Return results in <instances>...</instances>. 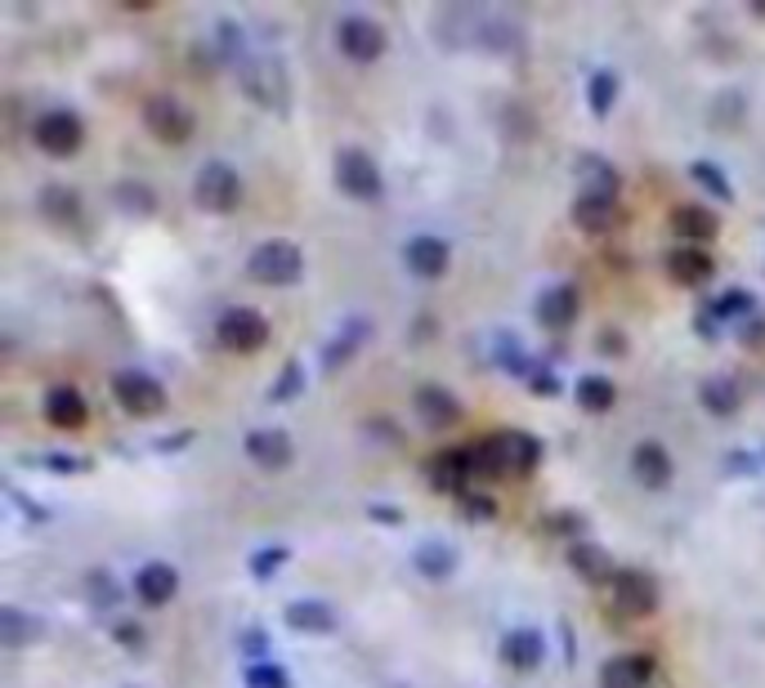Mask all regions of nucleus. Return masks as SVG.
I'll use <instances>...</instances> for the list:
<instances>
[{"label": "nucleus", "instance_id": "5701e85b", "mask_svg": "<svg viewBox=\"0 0 765 688\" xmlns=\"http://www.w3.org/2000/svg\"><path fill=\"white\" fill-rule=\"evenodd\" d=\"M568 564H573V572H578L582 581H613L617 577L613 564H609V555L596 546V541H573Z\"/></svg>", "mask_w": 765, "mask_h": 688}, {"label": "nucleus", "instance_id": "49530a36", "mask_svg": "<svg viewBox=\"0 0 765 688\" xmlns=\"http://www.w3.org/2000/svg\"><path fill=\"white\" fill-rule=\"evenodd\" d=\"M264 649H269V634H264L260 626H251V630H243V653H247V657H260Z\"/></svg>", "mask_w": 765, "mask_h": 688}, {"label": "nucleus", "instance_id": "f3484780", "mask_svg": "<svg viewBox=\"0 0 765 688\" xmlns=\"http://www.w3.org/2000/svg\"><path fill=\"white\" fill-rule=\"evenodd\" d=\"M649 675H654V657L627 653V657L604 662V671H600V688H645Z\"/></svg>", "mask_w": 765, "mask_h": 688}, {"label": "nucleus", "instance_id": "603ef678", "mask_svg": "<svg viewBox=\"0 0 765 688\" xmlns=\"http://www.w3.org/2000/svg\"><path fill=\"white\" fill-rule=\"evenodd\" d=\"M551 527H555V532H582V519H578V514H555Z\"/></svg>", "mask_w": 765, "mask_h": 688}, {"label": "nucleus", "instance_id": "4be33fe9", "mask_svg": "<svg viewBox=\"0 0 765 688\" xmlns=\"http://www.w3.org/2000/svg\"><path fill=\"white\" fill-rule=\"evenodd\" d=\"M573 220H578V228H587V233H609L617 224V206L604 192H582L578 202H573Z\"/></svg>", "mask_w": 765, "mask_h": 688}, {"label": "nucleus", "instance_id": "f257e3e1", "mask_svg": "<svg viewBox=\"0 0 765 688\" xmlns=\"http://www.w3.org/2000/svg\"><path fill=\"white\" fill-rule=\"evenodd\" d=\"M243 90L269 112H282L286 104H292V81H286V68L278 59H269V55L243 63Z\"/></svg>", "mask_w": 765, "mask_h": 688}, {"label": "nucleus", "instance_id": "c9c22d12", "mask_svg": "<svg viewBox=\"0 0 765 688\" xmlns=\"http://www.w3.org/2000/svg\"><path fill=\"white\" fill-rule=\"evenodd\" d=\"M578 170H582V175H591V179H587V183H591L587 192H604V197H613V192H617V170H613V166H604L600 157H591V153H587V157H578Z\"/></svg>", "mask_w": 765, "mask_h": 688}, {"label": "nucleus", "instance_id": "423d86ee", "mask_svg": "<svg viewBox=\"0 0 765 688\" xmlns=\"http://www.w3.org/2000/svg\"><path fill=\"white\" fill-rule=\"evenodd\" d=\"M247 273L256 282H264V286H282V282L301 277V251L292 241H264V246H256V251H251Z\"/></svg>", "mask_w": 765, "mask_h": 688}, {"label": "nucleus", "instance_id": "a18cd8bd", "mask_svg": "<svg viewBox=\"0 0 765 688\" xmlns=\"http://www.w3.org/2000/svg\"><path fill=\"white\" fill-rule=\"evenodd\" d=\"M461 510L489 519V514H493V497H484V491H461Z\"/></svg>", "mask_w": 765, "mask_h": 688}, {"label": "nucleus", "instance_id": "9b49d317", "mask_svg": "<svg viewBox=\"0 0 765 688\" xmlns=\"http://www.w3.org/2000/svg\"><path fill=\"white\" fill-rule=\"evenodd\" d=\"M470 474H480L474 470V448H448V452H439L435 461H429V483L444 487V491H457V497L466 491Z\"/></svg>", "mask_w": 765, "mask_h": 688}, {"label": "nucleus", "instance_id": "58836bf2", "mask_svg": "<svg viewBox=\"0 0 765 688\" xmlns=\"http://www.w3.org/2000/svg\"><path fill=\"white\" fill-rule=\"evenodd\" d=\"M690 175L707 188V192H716V197H721V202H734V188L726 183V170L721 166H711V162H694L690 166Z\"/></svg>", "mask_w": 765, "mask_h": 688}, {"label": "nucleus", "instance_id": "8fccbe9b", "mask_svg": "<svg viewBox=\"0 0 765 688\" xmlns=\"http://www.w3.org/2000/svg\"><path fill=\"white\" fill-rule=\"evenodd\" d=\"M596 344H600L604 354H623V349H627V340H623V331H600V340H596Z\"/></svg>", "mask_w": 765, "mask_h": 688}, {"label": "nucleus", "instance_id": "6ab92c4d", "mask_svg": "<svg viewBox=\"0 0 765 688\" xmlns=\"http://www.w3.org/2000/svg\"><path fill=\"white\" fill-rule=\"evenodd\" d=\"M711 256L707 251H698V246H676L672 256H667V273H672V282H681V286H703L707 277H711Z\"/></svg>", "mask_w": 765, "mask_h": 688}, {"label": "nucleus", "instance_id": "5fc2aeb1", "mask_svg": "<svg viewBox=\"0 0 765 688\" xmlns=\"http://www.w3.org/2000/svg\"><path fill=\"white\" fill-rule=\"evenodd\" d=\"M730 470L748 474V470H756V456H743V452H734V456H730Z\"/></svg>", "mask_w": 765, "mask_h": 688}, {"label": "nucleus", "instance_id": "de8ad7c7", "mask_svg": "<svg viewBox=\"0 0 765 688\" xmlns=\"http://www.w3.org/2000/svg\"><path fill=\"white\" fill-rule=\"evenodd\" d=\"M117 639H121L126 649H134V653L143 649V630H139L134 621H117Z\"/></svg>", "mask_w": 765, "mask_h": 688}, {"label": "nucleus", "instance_id": "7c9ffc66", "mask_svg": "<svg viewBox=\"0 0 765 688\" xmlns=\"http://www.w3.org/2000/svg\"><path fill=\"white\" fill-rule=\"evenodd\" d=\"M457 568V550L444 546V541H425V546H416V572L421 577H448Z\"/></svg>", "mask_w": 765, "mask_h": 688}, {"label": "nucleus", "instance_id": "39448f33", "mask_svg": "<svg viewBox=\"0 0 765 688\" xmlns=\"http://www.w3.org/2000/svg\"><path fill=\"white\" fill-rule=\"evenodd\" d=\"M143 126H149L162 143H188V134H193V112L170 94H149L143 98Z\"/></svg>", "mask_w": 765, "mask_h": 688}, {"label": "nucleus", "instance_id": "473e14b6", "mask_svg": "<svg viewBox=\"0 0 765 688\" xmlns=\"http://www.w3.org/2000/svg\"><path fill=\"white\" fill-rule=\"evenodd\" d=\"M113 197H117L126 211H134V215H153V211H157V192H153L149 183H139V179H121V183L113 188Z\"/></svg>", "mask_w": 765, "mask_h": 688}, {"label": "nucleus", "instance_id": "c03bdc74", "mask_svg": "<svg viewBox=\"0 0 765 688\" xmlns=\"http://www.w3.org/2000/svg\"><path fill=\"white\" fill-rule=\"evenodd\" d=\"M716 117H721V121H739L743 117V94H721V98H716Z\"/></svg>", "mask_w": 765, "mask_h": 688}, {"label": "nucleus", "instance_id": "2eb2a0df", "mask_svg": "<svg viewBox=\"0 0 765 688\" xmlns=\"http://www.w3.org/2000/svg\"><path fill=\"white\" fill-rule=\"evenodd\" d=\"M175 590H179V572L170 568V564H143L139 572H134V595L143 600V604H166L170 595H175Z\"/></svg>", "mask_w": 765, "mask_h": 688}, {"label": "nucleus", "instance_id": "bb28decb", "mask_svg": "<svg viewBox=\"0 0 765 688\" xmlns=\"http://www.w3.org/2000/svg\"><path fill=\"white\" fill-rule=\"evenodd\" d=\"M36 634H40V621L36 617H27L14 604L0 608V644H5V649H23V644H32Z\"/></svg>", "mask_w": 765, "mask_h": 688}, {"label": "nucleus", "instance_id": "c756f323", "mask_svg": "<svg viewBox=\"0 0 765 688\" xmlns=\"http://www.w3.org/2000/svg\"><path fill=\"white\" fill-rule=\"evenodd\" d=\"M40 211L50 215L55 224H76L81 220V197L72 188H63V183H50L40 192Z\"/></svg>", "mask_w": 765, "mask_h": 688}, {"label": "nucleus", "instance_id": "72a5a7b5", "mask_svg": "<svg viewBox=\"0 0 765 688\" xmlns=\"http://www.w3.org/2000/svg\"><path fill=\"white\" fill-rule=\"evenodd\" d=\"M613 399H617V393H613V384H609L604 376H582V380H578V403H582L587 412H609Z\"/></svg>", "mask_w": 765, "mask_h": 688}, {"label": "nucleus", "instance_id": "c85d7f7f", "mask_svg": "<svg viewBox=\"0 0 765 688\" xmlns=\"http://www.w3.org/2000/svg\"><path fill=\"white\" fill-rule=\"evenodd\" d=\"M367 331H372V327H367V318H345V327L337 331V340H331L327 349H322V363H327V367H341V363H345V358L358 349V344L367 340Z\"/></svg>", "mask_w": 765, "mask_h": 688}, {"label": "nucleus", "instance_id": "aec40b11", "mask_svg": "<svg viewBox=\"0 0 765 688\" xmlns=\"http://www.w3.org/2000/svg\"><path fill=\"white\" fill-rule=\"evenodd\" d=\"M497 442H502V456H506V470H510V474H529V470L542 461V442L529 438L523 429H502Z\"/></svg>", "mask_w": 765, "mask_h": 688}, {"label": "nucleus", "instance_id": "7ed1b4c3", "mask_svg": "<svg viewBox=\"0 0 765 688\" xmlns=\"http://www.w3.org/2000/svg\"><path fill=\"white\" fill-rule=\"evenodd\" d=\"M193 197H198L202 211L224 215V211L237 206V197H243V179H237V170L224 166V162H207L198 170V179H193Z\"/></svg>", "mask_w": 765, "mask_h": 688}, {"label": "nucleus", "instance_id": "b1692460", "mask_svg": "<svg viewBox=\"0 0 765 688\" xmlns=\"http://www.w3.org/2000/svg\"><path fill=\"white\" fill-rule=\"evenodd\" d=\"M502 657L515 666V671H533L542 662V634L538 630H510L502 639Z\"/></svg>", "mask_w": 765, "mask_h": 688}, {"label": "nucleus", "instance_id": "f8f14e48", "mask_svg": "<svg viewBox=\"0 0 765 688\" xmlns=\"http://www.w3.org/2000/svg\"><path fill=\"white\" fill-rule=\"evenodd\" d=\"M243 448L260 470H286L292 465V438H286L282 429H251Z\"/></svg>", "mask_w": 765, "mask_h": 688}, {"label": "nucleus", "instance_id": "ddd939ff", "mask_svg": "<svg viewBox=\"0 0 765 688\" xmlns=\"http://www.w3.org/2000/svg\"><path fill=\"white\" fill-rule=\"evenodd\" d=\"M412 403H416V416H421L429 429H448V425L461 420V407H457V399H452L444 384H421Z\"/></svg>", "mask_w": 765, "mask_h": 688}, {"label": "nucleus", "instance_id": "a211bd4d", "mask_svg": "<svg viewBox=\"0 0 765 688\" xmlns=\"http://www.w3.org/2000/svg\"><path fill=\"white\" fill-rule=\"evenodd\" d=\"M45 420L59 425V429H81L85 425V399L72 384H55L50 393H45Z\"/></svg>", "mask_w": 765, "mask_h": 688}, {"label": "nucleus", "instance_id": "4468645a", "mask_svg": "<svg viewBox=\"0 0 765 688\" xmlns=\"http://www.w3.org/2000/svg\"><path fill=\"white\" fill-rule=\"evenodd\" d=\"M403 260H408V269H412L416 277H439V273L448 269V241L421 233V237H412V241L403 246Z\"/></svg>", "mask_w": 765, "mask_h": 688}, {"label": "nucleus", "instance_id": "9d476101", "mask_svg": "<svg viewBox=\"0 0 765 688\" xmlns=\"http://www.w3.org/2000/svg\"><path fill=\"white\" fill-rule=\"evenodd\" d=\"M337 40H341V49L354 63H376L380 55H386V32H380L372 19H363V14H345L341 27H337Z\"/></svg>", "mask_w": 765, "mask_h": 688}, {"label": "nucleus", "instance_id": "0eeeda50", "mask_svg": "<svg viewBox=\"0 0 765 688\" xmlns=\"http://www.w3.org/2000/svg\"><path fill=\"white\" fill-rule=\"evenodd\" d=\"M215 335H220L224 349L251 354V349H260V344L269 340V322L256 309H224L220 322H215Z\"/></svg>", "mask_w": 765, "mask_h": 688}, {"label": "nucleus", "instance_id": "6e6d98bb", "mask_svg": "<svg viewBox=\"0 0 765 688\" xmlns=\"http://www.w3.org/2000/svg\"><path fill=\"white\" fill-rule=\"evenodd\" d=\"M372 519H380V523H399V510H386V506H372Z\"/></svg>", "mask_w": 765, "mask_h": 688}, {"label": "nucleus", "instance_id": "e433bc0d", "mask_svg": "<svg viewBox=\"0 0 765 688\" xmlns=\"http://www.w3.org/2000/svg\"><path fill=\"white\" fill-rule=\"evenodd\" d=\"M301 384H305V367H301L296 358H286V367L278 371V380H273V389H269V399H273V403H286V399H296V393H301Z\"/></svg>", "mask_w": 765, "mask_h": 688}, {"label": "nucleus", "instance_id": "3c124183", "mask_svg": "<svg viewBox=\"0 0 765 688\" xmlns=\"http://www.w3.org/2000/svg\"><path fill=\"white\" fill-rule=\"evenodd\" d=\"M529 376H533V389H542V393H555V389H560V384H555V376H551L546 367H533Z\"/></svg>", "mask_w": 765, "mask_h": 688}, {"label": "nucleus", "instance_id": "a878e982", "mask_svg": "<svg viewBox=\"0 0 765 688\" xmlns=\"http://www.w3.org/2000/svg\"><path fill=\"white\" fill-rule=\"evenodd\" d=\"M672 228H676L681 241L698 246V241H707V237L716 233V215H711L707 206H676V211H672Z\"/></svg>", "mask_w": 765, "mask_h": 688}, {"label": "nucleus", "instance_id": "ea45409f", "mask_svg": "<svg viewBox=\"0 0 765 688\" xmlns=\"http://www.w3.org/2000/svg\"><path fill=\"white\" fill-rule=\"evenodd\" d=\"M474 470L497 478L506 470V456H502V442L497 438H484V442H474Z\"/></svg>", "mask_w": 765, "mask_h": 688}, {"label": "nucleus", "instance_id": "dca6fc26", "mask_svg": "<svg viewBox=\"0 0 765 688\" xmlns=\"http://www.w3.org/2000/svg\"><path fill=\"white\" fill-rule=\"evenodd\" d=\"M632 474H636L645 487H667V483H672V456H667L662 442H636Z\"/></svg>", "mask_w": 765, "mask_h": 688}, {"label": "nucleus", "instance_id": "f704fd0d", "mask_svg": "<svg viewBox=\"0 0 765 688\" xmlns=\"http://www.w3.org/2000/svg\"><path fill=\"white\" fill-rule=\"evenodd\" d=\"M587 98H591V112H596V117H609L613 98H617V76H613V72H591Z\"/></svg>", "mask_w": 765, "mask_h": 688}, {"label": "nucleus", "instance_id": "37998d69", "mask_svg": "<svg viewBox=\"0 0 765 688\" xmlns=\"http://www.w3.org/2000/svg\"><path fill=\"white\" fill-rule=\"evenodd\" d=\"M215 36H220V49H224V55H243V27H237L233 19H220V23H215Z\"/></svg>", "mask_w": 765, "mask_h": 688}, {"label": "nucleus", "instance_id": "2f4dec72", "mask_svg": "<svg viewBox=\"0 0 765 688\" xmlns=\"http://www.w3.org/2000/svg\"><path fill=\"white\" fill-rule=\"evenodd\" d=\"M85 595H90L94 608H117V604H121V585H117L113 572L90 568V572H85Z\"/></svg>", "mask_w": 765, "mask_h": 688}, {"label": "nucleus", "instance_id": "6e6552de", "mask_svg": "<svg viewBox=\"0 0 765 688\" xmlns=\"http://www.w3.org/2000/svg\"><path fill=\"white\" fill-rule=\"evenodd\" d=\"M337 183H341V192L358 197V202H372V197L380 192V170L363 147H341L337 153Z\"/></svg>", "mask_w": 765, "mask_h": 688}, {"label": "nucleus", "instance_id": "864d4df0", "mask_svg": "<svg viewBox=\"0 0 765 688\" xmlns=\"http://www.w3.org/2000/svg\"><path fill=\"white\" fill-rule=\"evenodd\" d=\"M45 465H50V470H59V474H68V470H81L85 461H72V456H40Z\"/></svg>", "mask_w": 765, "mask_h": 688}, {"label": "nucleus", "instance_id": "cd10ccee", "mask_svg": "<svg viewBox=\"0 0 765 688\" xmlns=\"http://www.w3.org/2000/svg\"><path fill=\"white\" fill-rule=\"evenodd\" d=\"M698 399H703V407L707 412H716V416H734L739 412V384L734 380H726V376H711V380H703L698 384Z\"/></svg>", "mask_w": 765, "mask_h": 688}, {"label": "nucleus", "instance_id": "412c9836", "mask_svg": "<svg viewBox=\"0 0 765 688\" xmlns=\"http://www.w3.org/2000/svg\"><path fill=\"white\" fill-rule=\"evenodd\" d=\"M538 318H542L551 331L568 327L573 318H578V290H573L568 282H555L551 290H542V300H538Z\"/></svg>", "mask_w": 765, "mask_h": 688}, {"label": "nucleus", "instance_id": "09e8293b", "mask_svg": "<svg viewBox=\"0 0 765 688\" xmlns=\"http://www.w3.org/2000/svg\"><path fill=\"white\" fill-rule=\"evenodd\" d=\"M743 340H748V344H752V340H756V344H765V318H761V313L743 318Z\"/></svg>", "mask_w": 765, "mask_h": 688}, {"label": "nucleus", "instance_id": "4c0bfd02", "mask_svg": "<svg viewBox=\"0 0 765 688\" xmlns=\"http://www.w3.org/2000/svg\"><path fill=\"white\" fill-rule=\"evenodd\" d=\"M243 679H247V688H292V675L273 662H251Z\"/></svg>", "mask_w": 765, "mask_h": 688}, {"label": "nucleus", "instance_id": "f03ea898", "mask_svg": "<svg viewBox=\"0 0 765 688\" xmlns=\"http://www.w3.org/2000/svg\"><path fill=\"white\" fill-rule=\"evenodd\" d=\"M32 139L40 153H50V157H72L81 139H85V126L76 112H63V108H50V112H40L36 126H32Z\"/></svg>", "mask_w": 765, "mask_h": 688}, {"label": "nucleus", "instance_id": "a19ab883", "mask_svg": "<svg viewBox=\"0 0 765 688\" xmlns=\"http://www.w3.org/2000/svg\"><path fill=\"white\" fill-rule=\"evenodd\" d=\"M711 313H716V322H721L726 313H748V318H752L756 309H752V295H748V290H730V295H721V300L711 305Z\"/></svg>", "mask_w": 765, "mask_h": 688}, {"label": "nucleus", "instance_id": "393cba45", "mask_svg": "<svg viewBox=\"0 0 765 688\" xmlns=\"http://www.w3.org/2000/svg\"><path fill=\"white\" fill-rule=\"evenodd\" d=\"M286 626L292 630H309V634H322L337 626V613H331L322 600H296V604H286Z\"/></svg>", "mask_w": 765, "mask_h": 688}, {"label": "nucleus", "instance_id": "1a4fd4ad", "mask_svg": "<svg viewBox=\"0 0 765 688\" xmlns=\"http://www.w3.org/2000/svg\"><path fill=\"white\" fill-rule=\"evenodd\" d=\"M613 604H617V613H627V617H649L658 608V581L649 572L623 568L613 577Z\"/></svg>", "mask_w": 765, "mask_h": 688}, {"label": "nucleus", "instance_id": "79ce46f5", "mask_svg": "<svg viewBox=\"0 0 765 688\" xmlns=\"http://www.w3.org/2000/svg\"><path fill=\"white\" fill-rule=\"evenodd\" d=\"M278 564H286V550H282V546H264V550H256V555H251V572H256L260 581H264V577H273V568H278Z\"/></svg>", "mask_w": 765, "mask_h": 688}, {"label": "nucleus", "instance_id": "20e7f679", "mask_svg": "<svg viewBox=\"0 0 765 688\" xmlns=\"http://www.w3.org/2000/svg\"><path fill=\"white\" fill-rule=\"evenodd\" d=\"M113 393H117V403L130 416H157L166 407V389L149 371H134V367H126V371L113 376Z\"/></svg>", "mask_w": 765, "mask_h": 688}]
</instances>
